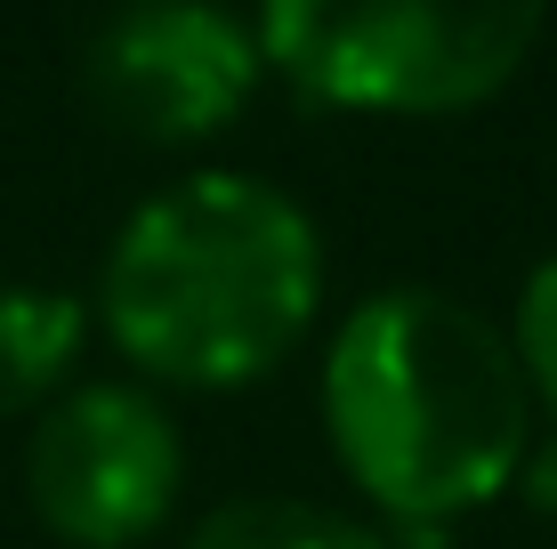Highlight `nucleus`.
I'll list each match as a JSON object with an SVG mask.
<instances>
[{"label": "nucleus", "mask_w": 557, "mask_h": 549, "mask_svg": "<svg viewBox=\"0 0 557 549\" xmlns=\"http://www.w3.org/2000/svg\"><path fill=\"white\" fill-rule=\"evenodd\" d=\"M323 437L372 509L445 525L517 485L533 396L493 315L429 283H396L356 299L323 348Z\"/></svg>", "instance_id": "f257e3e1"}, {"label": "nucleus", "mask_w": 557, "mask_h": 549, "mask_svg": "<svg viewBox=\"0 0 557 549\" xmlns=\"http://www.w3.org/2000/svg\"><path fill=\"white\" fill-rule=\"evenodd\" d=\"M323 308V235L251 170H195L129 211L98 275L113 348L170 388H251Z\"/></svg>", "instance_id": "f03ea898"}, {"label": "nucleus", "mask_w": 557, "mask_h": 549, "mask_svg": "<svg viewBox=\"0 0 557 549\" xmlns=\"http://www.w3.org/2000/svg\"><path fill=\"white\" fill-rule=\"evenodd\" d=\"M549 0H259V57L315 105L469 113L542 41Z\"/></svg>", "instance_id": "7ed1b4c3"}, {"label": "nucleus", "mask_w": 557, "mask_h": 549, "mask_svg": "<svg viewBox=\"0 0 557 549\" xmlns=\"http://www.w3.org/2000/svg\"><path fill=\"white\" fill-rule=\"evenodd\" d=\"M178 485H186L178 428L129 380H82L33 421L25 501L73 549H138L178 509Z\"/></svg>", "instance_id": "20e7f679"}, {"label": "nucleus", "mask_w": 557, "mask_h": 549, "mask_svg": "<svg viewBox=\"0 0 557 549\" xmlns=\"http://www.w3.org/2000/svg\"><path fill=\"white\" fill-rule=\"evenodd\" d=\"M259 33L219 0H129L89 41V105L146 146H195L259 89Z\"/></svg>", "instance_id": "39448f33"}, {"label": "nucleus", "mask_w": 557, "mask_h": 549, "mask_svg": "<svg viewBox=\"0 0 557 549\" xmlns=\"http://www.w3.org/2000/svg\"><path fill=\"white\" fill-rule=\"evenodd\" d=\"M82 299L41 283H0V412H33L65 396V372L82 355Z\"/></svg>", "instance_id": "423d86ee"}, {"label": "nucleus", "mask_w": 557, "mask_h": 549, "mask_svg": "<svg viewBox=\"0 0 557 549\" xmlns=\"http://www.w3.org/2000/svg\"><path fill=\"white\" fill-rule=\"evenodd\" d=\"M186 549H388L372 525L339 517V509H315V501H283V494H259V501H226L186 534Z\"/></svg>", "instance_id": "0eeeda50"}, {"label": "nucleus", "mask_w": 557, "mask_h": 549, "mask_svg": "<svg viewBox=\"0 0 557 549\" xmlns=\"http://www.w3.org/2000/svg\"><path fill=\"white\" fill-rule=\"evenodd\" d=\"M509 355H517V380H525V396L557 421V251H549L525 283H517Z\"/></svg>", "instance_id": "6e6552de"}, {"label": "nucleus", "mask_w": 557, "mask_h": 549, "mask_svg": "<svg viewBox=\"0 0 557 549\" xmlns=\"http://www.w3.org/2000/svg\"><path fill=\"white\" fill-rule=\"evenodd\" d=\"M517 494L533 509H557V437L549 445H525V469H517Z\"/></svg>", "instance_id": "1a4fd4ad"}]
</instances>
